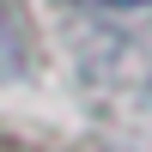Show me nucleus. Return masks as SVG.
Here are the masks:
<instances>
[{
	"instance_id": "obj_1",
	"label": "nucleus",
	"mask_w": 152,
	"mask_h": 152,
	"mask_svg": "<svg viewBox=\"0 0 152 152\" xmlns=\"http://www.w3.org/2000/svg\"><path fill=\"white\" fill-rule=\"evenodd\" d=\"M104 6H152V0H104Z\"/></svg>"
}]
</instances>
